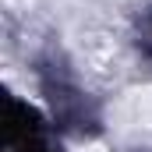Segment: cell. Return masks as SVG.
Listing matches in <instances>:
<instances>
[{
  "mask_svg": "<svg viewBox=\"0 0 152 152\" xmlns=\"http://www.w3.org/2000/svg\"><path fill=\"white\" fill-rule=\"evenodd\" d=\"M113 124L120 131H152V85L131 88L113 106Z\"/></svg>",
  "mask_w": 152,
  "mask_h": 152,
  "instance_id": "cell-2",
  "label": "cell"
},
{
  "mask_svg": "<svg viewBox=\"0 0 152 152\" xmlns=\"http://www.w3.org/2000/svg\"><path fill=\"white\" fill-rule=\"evenodd\" d=\"M78 152H106V149H103V145H96V142H92V145H81V149H78Z\"/></svg>",
  "mask_w": 152,
  "mask_h": 152,
  "instance_id": "cell-3",
  "label": "cell"
},
{
  "mask_svg": "<svg viewBox=\"0 0 152 152\" xmlns=\"http://www.w3.org/2000/svg\"><path fill=\"white\" fill-rule=\"evenodd\" d=\"M71 53L78 71L96 85H113L127 75V46L113 28L99 21H81L71 32Z\"/></svg>",
  "mask_w": 152,
  "mask_h": 152,
  "instance_id": "cell-1",
  "label": "cell"
}]
</instances>
